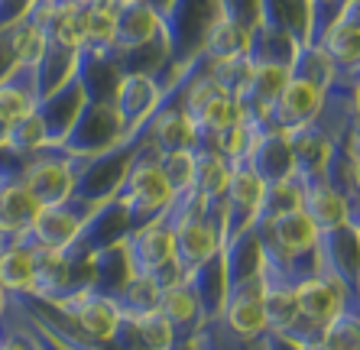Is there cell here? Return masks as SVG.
<instances>
[{
    "label": "cell",
    "mask_w": 360,
    "mask_h": 350,
    "mask_svg": "<svg viewBox=\"0 0 360 350\" xmlns=\"http://www.w3.org/2000/svg\"><path fill=\"white\" fill-rule=\"evenodd\" d=\"M166 84L160 75H150V72H124L117 82V91H114V108L120 117V130H124V140H140L146 130H140L150 114L160 104Z\"/></svg>",
    "instance_id": "5b68a950"
},
{
    "label": "cell",
    "mask_w": 360,
    "mask_h": 350,
    "mask_svg": "<svg viewBox=\"0 0 360 350\" xmlns=\"http://www.w3.org/2000/svg\"><path fill=\"white\" fill-rule=\"evenodd\" d=\"M124 325L143 350H172L179 341L172 325L162 318V311H153V315L136 318V321H124Z\"/></svg>",
    "instance_id": "f546056e"
},
{
    "label": "cell",
    "mask_w": 360,
    "mask_h": 350,
    "mask_svg": "<svg viewBox=\"0 0 360 350\" xmlns=\"http://www.w3.org/2000/svg\"><path fill=\"white\" fill-rule=\"evenodd\" d=\"M68 4H75L82 10H91V7H101V4H110V0H68Z\"/></svg>",
    "instance_id": "f35d334b"
},
{
    "label": "cell",
    "mask_w": 360,
    "mask_h": 350,
    "mask_svg": "<svg viewBox=\"0 0 360 350\" xmlns=\"http://www.w3.org/2000/svg\"><path fill=\"white\" fill-rule=\"evenodd\" d=\"M172 350H198V347H195V344H192V337H188V341H182V337H179V341H176V347H172Z\"/></svg>",
    "instance_id": "ab89813d"
},
{
    "label": "cell",
    "mask_w": 360,
    "mask_h": 350,
    "mask_svg": "<svg viewBox=\"0 0 360 350\" xmlns=\"http://www.w3.org/2000/svg\"><path fill=\"white\" fill-rule=\"evenodd\" d=\"M305 350H338V347H328V344H315V347H305Z\"/></svg>",
    "instance_id": "60d3db41"
},
{
    "label": "cell",
    "mask_w": 360,
    "mask_h": 350,
    "mask_svg": "<svg viewBox=\"0 0 360 350\" xmlns=\"http://www.w3.org/2000/svg\"><path fill=\"white\" fill-rule=\"evenodd\" d=\"M299 182H302V211L309 214V221L319 231L347 224V201L328 185L325 172L299 175Z\"/></svg>",
    "instance_id": "4fadbf2b"
},
{
    "label": "cell",
    "mask_w": 360,
    "mask_h": 350,
    "mask_svg": "<svg viewBox=\"0 0 360 350\" xmlns=\"http://www.w3.org/2000/svg\"><path fill=\"white\" fill-rule=\"evenodd\" d=\"M110 198L117 201L120 208L127 211L130 231L150 224L153 217H160L172 201V188H169L166 175L160 169V150L150 143V136H143L136 143L134 156L127 162V172L120 179V185L114 188Z\"/></svg>",
    "instance_id": "7a4b0ae2"
},
{
    "label": "cell",
    "mask_w": 360,
    "mask_h": 350,
    "mask_svg": "<svg viewBox=\"0 0 360 350\" xmlns=\"http://www.w3.org/2000/svg\"><path fill=\"white\" fill-rule=\"evenodd\" d=\"M347 0H309V42L319 46L325 30L341 17V10Z\"/></svg>",
    "instance_id": "836d02e7"
},
{
    "label": "cell",
    "mask_w": 360,
    "mask_h": 350,
    "mask_svg": "<svg viewBox=\"0 0 360 350\" xmlns=\"http://www.w3.org/2000/svg\"><path fill=\"white\" fill-rule=\"evenodd\" d=\"M88 263H91V292H101V295H114V292L127 283V276H130L124 240L110 243V247H104V250H98V253H91Z\"/></svg>",
    "instance_id": "603a6c76"
},
{
    "label": "cell",
    "mask_w": 360,
    "mask_h": 350,
    "mask_svg": "<svg viewBox=\"0 0 360 350\" xmlns=\"http://www.w3.org/2000/svg\"><path fill=\"white\" fill-rule=\"evenodd\" d=\"M218 250H221V231L201 211L182 217L172 227V263L179 266L182 276H188L195 266H201L205 259H211Z\"/></svg>",
    "instance_id": "9c48e42d"
},
{
    "label": "cell",
    "mask_w": 360,
    "mask_h": 350,
    "mask_svg": "<svg viewBox=\"0 0 360 350\" xmlns=\"http://www.w3.org/2000/svg\"><path fill=\"white\" fill-rule=\"evenodd\" d=\"M36 276V247L23 233L4 237L0 233V285L7 295H26Z\"/></svg>",
    "instance_id": "9a60e30c"
},
{
    "label": "cell",
    "mask_w": 360,
    "mask_h": 350,
    "mask_svg": "<svg viewBox=\"0 0 360 350\" xmlns=\"http://www.w3.org/2000/svg\"><path fill=\"white\" fill-rule=\"evenodd\" d=\"M221 325L243 341H257L266 331V311H263V273H253L240 283L227 285Z\"/></svg>",
    "instance_id": "52a82bcc"
},
{
    "label": "cell",
    "mask_w": 360,
    "mask_h": 350,
    "mask_svg": "<svg viewBox=\"0 0 360 350\" xmlns=\"http://www.w3.org/2000/svg\"><path fill=\"white\" fill-rule=\"evenodd\" d=\"M211 78L221 84V91L231 94V98H240V91L247 88V82H250V58L243 56V52H237V56H227V58H214L208 65Z\"/></svg>",
    "instance_id": "4dcf8cb0"
},
{
    "label": "cell",
    "mask_w": 360,
    "mask_h": 350,
    "mask_svg": "<svg viewBox=\"0 0 360 350\" xmlns=\"http://www.w3.org/2000/svg\"><path fill=\"white\" fill-rule=\"evenodd\" d=\"M351 72V108L354 120H360V68H347Z\"/></svg>",
    "instance_id": "d590c367"
},
{
    "label": "cell",
    "mask_w": 360,
    "mask_h": 350,
    "mask_svg": "<svg viewBox=\"0 0 360 350\" xmlns=\"http://www.w3.org/2000/svg\"><path fill=\"white\" fill-rule=\"evenodd\" d=\"M185 283L192 285L195 299L201 309V321H218L224 311V299H227V276H224V257L221 250L211 259H205L201 266H195L192 273L185 276Z\"/></svg>",
    "instance_id": "2e32d148"
},
{
    "label": "cell",
    "mask_w": 360,
    "mask_h": 350,
    "mask_svg": "<svg viewBox=\"0 0 360 350\" xmlns=\"http://www.w3.org/2000/svg\"><path fill=\"white\" fill-rule=\"evenodd\" d=\"M319 46L338 68H360V26L351 23V20L338 17L325 30Z\"/></svg>",
    "instance_id": "cb8c5ba5"
},
{
    "label": "cell",
    "mask_w": 360,
    "mask_h": 350,
    "mask_svg": "<svg viewBox=\"0 0 360 350\" xmlns=\"http://www.w3.org/2000/svg\"><path fill=\"white\" fill-rule=\"evenodd\" d=\"M260 344H263V350H305V347H299V344L279 337L276 331H263L260 334Z\"/></svg>",
    "instance_id": "e575fe53"
},
{
    "label": "cell",
    "mask_w": 360,
    "mask_h": 350,
    "mask_svg": "<svg viewBox=\"0 0 360 350\" xmlns=\"http://www.w3.org/2000/svg\"><path fill=\"white\" fill-rule=\"evenodd\" d=\"M160 169H162V175H166L172 195L188 192V188H192V175H195V153L192 150L160 153Z\"/></svg>",
    "instance_id": "1f68e13d"
},
{
    "label": "cell",
    "mask_w": 360,
    "mask_h": 350,
    "mask_svg": "<svg viewBox=\"0 0 360 350\" xmlns=\"http://www.w3.org/2000/svg\"><path fill=\"white\" fill-rule=\"evenodd\" d=\"M10 39H13V56H17V62H26V65H36L42 58V52H46V30H42L39 17H36L33 10L26 13L20 23L10 26Z\"/></svg>",
    "instance_id": "f1b7e54d"
},
{
    "label": "cell",
    "mask_w": 360,
    "mask_h": 350,
    "mask_svg": "<svg viewBox=\"0 0 360 350\" xmlns=\"http://www.w3.org/2000/svg\"><path fill=\"white\" fill-rule=\"evenodd\" d=\"M110 299H114L124 321H136V318L160 311V285L153 276H127V283Z\"/></svg>",
    "instance_id": "44dd1931"
},
{
    "label": "cell",
    "mask_w": 360,
    "mask_h": 350,
    "mask_svg": "<svg viewBox=\"0 0 360 350\" xmlns=\"http://www.w3.org/2000/svg\"><path fill=\"white\" fill-rule=\"evenodd\" d=\"M321 101H325V91H319L315 84L302 82V78L289 75L279 98L273 101V127L283 130V134H292L299 127L311 124L321 114Z\"/></svg>",
    "instance_id": "8fae6325"
},
{
    "label": "cell",
    "mask_w": 360,
    "mask_h": 350,
    "mask_svg": "<svg viewBox=\"0 0 360 350\" xmlns=\"http://www.w3.org/2000/svg\"><path fill=\"white\" fill-rule=\"evenodd\" d=\"M205 56L214 62V58H227V56H237V52L247 49V30H243L237 20L224 17V13H214L201 33V46H198Z\"/></svg>",
    "instance_id": "7402d4cb"
},
{
    "label": "cell",
    "mask_w": 360,
    "mask_h": 350,
    "mask_svg": "<svg viewBox=\"0 0 360 350\" xmlns=\"http://www.w3.org/2000/svg\"><path fill=\"white\" fill-rule=\"evenodd\" d=\"M82 104H84V88H82L78 72L72 78H65L56 91H49L46 98L36 101V114H39L42 127H46L49 146H59V143L65 140L68 127L75 124V117H78V110H82Z\"/></svg>",
    "instance_id": "30bf717a"
},
{
    "label": "cell",
    "mask_w": 360,
    "mask_h": 350,
    "mask_svg": "<svg viewBox=\"0 0 360 350\" xmlns=\"http://www.w3.org/2000/svg\"><path fill=\"white\" fill-rule=\"evenodd\" d=\"M347 4H351V0H347Z\"/></svg>",
    "instance_id": "7bdbcfd3"
},
{
    "label": "cell",
    "mask_w": 360,
    "mask_h": 350,
    "mask_svg": "<svg viewBox=\"0 0 360 350\" xmlns=\"http://www.w3.org/2000/svg\"><path fill=\"white\" fill-rule=\"evenodd\" d=\"M98 205L101 201H88L78 195H68L65 201H56V205H42L30 231H23V237L42 250H65Z\"/></svg>",
    "instance_id": "277c9868"
},
{
    "label": "cell",
    "mask_w": 360,
    "mask_h": 350,
    "mask_svg": "<svg viewBox=\"0 0 360 350\" xmlns=\"http://www.w3.org/2000/svg\"><path fill=\"white\" fill-rule=\"evenodd\" d=\"M321 344L338 347V350H360V318L354 315V311L344 309L338 318H331V321H328Z\"/></svg>",
    "instance_id": "d6a6232c"
},
{
    "label": "cell",
    "mask_w": 360,
    "mask_h": 350,
    "mask_svg": "<svg viewBox=\"0 0 360 350\" xmlns=\"http://www.w3.org/2000/svg\"><path fill=\"white\" fill-rule=\"evenodd\" d=\"M39 201L33 192L23 185V179H13L0 188V233L4 237H17V233L30 231L33 217L39 214Z\"/></svg>",
    "instance_id": "d6986e66"
},
{
    "label": "cell",
    "mask_w": 360,
    "mask_h": 350,
    "mask_svg": "<svg viewBox=\"0 0 360 350\" xmlns=\"http://www.w3.org/2000/svg\"><path fill=\"white\" fill-rule=\"evenodd\" d=\"M299 208H302V182L299 175H289L283 182L263 185V198L253 224H263V221H273V217L289 214V211H299Z\"/></svg>",
    "instance_id": "4316f807"
},
{
    "label": "cell",
    "mask_w": 360,
    "mask_h": 350,
    "mask_svg": "<svg viewBox=\"0 0 360 350\" xmlns=\"http://www.w3.org/2000/svg\"><path fill=\"white\" fill-rule=\"evenodd\" d=\"M36 101H39L36 98V65L17 62L0 78V146H4L7 130L36 108Z\"/></svg>",
    "instance_id": "7c38bea8"
},
{
    "label": "cell",
    "mask_w": 360,
    "mask_h": 350,
    "mask_svg": "<svg viewBox=\"0 0 360 350\" xmlns=\"http://www.w3.org/2000/svg\"><path fill=\"white\" fill-rule=\"evenodd\" d=\"M257 20L289 39L309 42V0H257Z\"/></svg>",
    "instance_id": "ffe728a7"
},
{
    "label": "cell",
    "mask_w": 360,
    "mask_h": 350,
    "mask_svg": "<svg viewBox=\"0 0 360 350\" xmlns=\"http://www.w3.org/2000/svg\"><path fill=\"white\" fill-rule=\"evenodd\" d=\"M357 237H360V231H357Z\"/></svg>",
    "instance_id": "b9f144b4"
},
{
    "label": "cell",
    "mask_w": 360,
    "mask_h": 350,
    "mask_svg": "<svg viewBox=\"0 0 360 350\" xmlns=\"http://www.w3.org/2000/svg\"><path fill=\"white\" fill-rule=\"evenodd\" d=\"M295 305H299V315L315 321V325H325L331 318H338L344 311V295L328 276L315 273L309 279H302L295 285Z\"/></svg>",
    "instance_id": "e0dca14e"
},
{
    "label": "cell",
    "mask_w": 360,
    "mask_h": 350,
    "mask_svg": "<svg viewBox=\"0 0 360 350\" xmlns=\"http://www.w3.org/2000/svg\"><path fill=\"white\" fill-rule=\"evenodd\" d=\"M72 75H75V52L62 49L56 42H46V52L36 62V98H46Z\"/></svg>",
    "instance_id": "484cf974"
},
{
    "label": "cell",
    "mask_w": 360,
    "mask_h": 350,
    "mask_svg": "<svg viewBox=\"0 0 360 350\" xmlns=\"http://www.w3.org/2000/svg\"><path fill=\"white\" fill-rule=\"evenodd\" d=\"M263 311H266V331H283L299 315L295 305V285L289 283H263Z\"/></svg>",
    "instance_id": "83f0119b"
},
{
    "label": "cell",
    "mask_w": 360,
    "mask_h": 350,
    "mask_svg": "<svg viewBox=\"0 0 360 350\" xmlns=\"http://www.w3.org/2000/svg\"><path fill=\"white\" fill-rule=\"evenodd\" d=\"M341 17H344V20H351V23H357V26H360V0H351V4H344Z\"/></svg>",
    "instance_id": "8d00e7d4"
},
{
    "label": "cell",
    "mask_w": 360,
    "mask_h": 350,
    "mask_svg": "<svg viewBox=\"0 0 360 350\" xmlns=\"http://www.w3.org/2000/svg\"><path fill=\"white\" fill-rule=\"evenodd\" d=\"M160 311L166 318L176 337L188 341L201 325V309H198V299H195L192 285L185 283V279H176L172 285H162L160 289Z\"/></svg>",
    "instance_id": "ac0fdd59"
},
{
    "label": "cell",
    "mask_w": 360,
    "mask_h": 350,
    "mask_svg": "<svg viewBox=\"0 0 360 350\" xmlns=\"http://www.w3.org/2000/svg\"><path fill=\"white\" fill-rule=\"evenodd\" d=\"M250 227L260 247L263 283L299 285L302 279L319 273V227L302 208Z\"/></svg>",
    "instance_id": "6da1fadb"
},
{
    "label": "cell",
    "mask_w": 360,
    "mask_h": 350,
    "mask_svg": "<svg viewBox=\"0 0 360 350\" xmlns=\"http://www.w3.org/2000/svg\"><path fill=\"white\" fill-rule=\"evenodd\" d=\"M75 156H68L56 146H46V150L30 156L20 179L39 205H56V201H65L75 188Z\"/></svg>",
    "instance_id": "8992f818"
},
{
    "label": "cell",
    "mask_w": 360,
    "mask_h": 350,
    "mask_svg": "<svg viewBox=\"0 0 360 350\" xmlns=\"http://www.w3.org/2000/svg\"><path fill=\"white\" fill-rule=\"evenodd\" d=\"M351 179H354V188L360 195V156H351Z\"/></svg>",
    "instance_id": "74e56055"
},
{
    "label": "cell",
    "mask_w": 360,
    "mask_h": 350,
    "mask_svg": "<svg viewBox=\"0 0 360 350\" xmlns=\"http://www.w3.org/2000/svg\"><path fill=\"white\" fill-rule=\"evenodd\" d=\"M247 162L257 175H260L263 185L283 182L289 175H295V156H292V143H289V134L283 130H269V134L257 136L247 153Z\"/></svg>",
    "instance_id": "5bb4252c"
},
{
    "label": "cell",
    "mask_w": 360,
    "mask_h": 350,
    "mask_svg": "<svg viewBox=\"0 0 360 350\" xmlns=\"http://www.w3.org/2000/svg\"><path fill=\"white\" fill-rule=\"evenodd\" d=\"M289 75L302 78V82L315 84L319 91H328L331 82L338 78V65L325 56L321 46H311V42H302L292 56V65H289Z\"/></svg>",
    "instance_id": "d4e9b609"
},
{
    "label": "cell",
    "mask_w": 360,
    "mask_h": 350,
    "mask_svg": "<svg viewBox=\"0 0 360 350\" xmlns=\"http://www.w3.org/2000/svg\"><path fill=\"white\" fill-rule=\"evenodd\" d=\"M124 253L130 276H153L156 269L172 263V224L166 221V214L153 217L150 224L127 233Z\"/></svg>",
    "instance_id": "ba28073f"
},
{
    "label": "cell",
    "mask_w": 360,
    "mask_h": 350,
    "mask_svg": "<svg viewBox=\"0 0 360 350\" xmlns=\"http://www.w3.org/2000/svg\"><path fill=\"white\" fill-rule=\"evenodd\" d=\"M124 140V130H120V117L114 108V98L104 101H84L82 110H78L75 124L68 127L65 140L56 146V150L68 153L75 159H88L98 156V153L110 150Z\"/></svg>",
    "instance_id": "3957f363"
}]
</instances>
